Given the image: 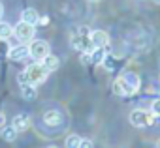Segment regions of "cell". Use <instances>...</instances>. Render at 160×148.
<instances>
[{
	"instance_id": "1",
	"label": "cell",
	"mask_w": 160,
	"mask_h": 148,
	"mask_svg": "<svg viewBox=\"0 0 160 148\" xmlns=\"http://www.w3.org/2000/svg\"><path fill=\"white\" fill-rule=\"evenodd\" d=\"M91 30L87 28V26H81V28H77L75 30V34L72 36V39H70V43H72V47L75 49V51H79V53H91L94 47H92V41H91Z\"/></svg>"
},
{
	"instance_id": "2",
	"label": "cell",
	"mask_w": 160,
	"mask_h": 148,
	"mask_svg": "<svg viewBox=\"0 0 160 148\" xmlns=\"http://www.w3.org/2000/svg\"><path fill=\"white\" fill-rule=\"evenodd\" d=\"M25 71H27L28 83H30V85H34V86L42 85V83L47 79V75H49V71L42 66V62H32V64H30Z\"/></svg>"
},
{
	"instance_id": "3",
	"label": "cell",
	"mask_w": 160,
	"mask_h": 148,
	"mask_svg": "<svg viewBox=\"0 0 160 148\" xmlns=\"http://www.w3.org/2000/svg\"><path fill=\"white\" fill-rule=\"evenodd\" d=\"M130 124L134 127H149L154 124V114L151 111H143V109H134L130 113Z\"/></svg>"
},
{
	"instance_id": "4",
	"label": "cell",
	"mask_w": 160,
	"mask_h": 148,
	"mask_svg": "<svg viewBox=\"0 0 160 148\" xmlns=\"http://www.w3.org/2000/svg\"><path fill=\"white\" fill-rule=\"evenodd\" d=\"M121 83H122V90H124V96H132L139 90V75L134 71H124L122 75L119 77Z\"/></svg>"
},
{
	"instance_id": "5",
	"label": "cell",
	"mask_w": 160,
	"mask_h": 148,
	"mask_svg": "<svg viewBox=\"0 0 160 148\" xmlns=\"http://www.w3.org/2000/svg\"><path fill=\"white\" fill-rule=\"evenodd\" d=\"M45 54H49V43L47 41H43V39L30 41V45H28V56L34 62H40Z\"/></svg>"
},
{
	"instance_id": "6",
	"label": "cell",
	"mask_w": 160,
	"mask_h": 148,
	"mask_svg": "<svg viewBox=\"0 0 160 148\" xmlns=\"http://www.w3.org/2000/svg\"><path fill=\"white\" fill-rule=\"evenodd\" d=\"M34 25H28V23H25V21H19L15 26H13V36L19 39V41H23V43H27V41H30L32 38H34Z\"/></svg>"
},
{
	"instance_id": "7",
	"label": "cell",
	"mask_w": 160,
	"mask_h": 148,
	"mask_svg": "<svg viewBox=\"0 0 160 148\" xmlns=\"http://www.w3.org/2000/svg\"><path fill=\"white\" fill-rule=\"evenodd\" d=\"M8 58L13 60V62H21V60L28 58V45L27 43H21V45L10 47L8 49Z\"/></svg>"
},
{
	"instance_id": "8",
	"label": "cell",
	"mask_w": 160,
	"mask_h": 148,
	"mask_svg": "<svg viewBox=\"0 0 160 148\" xmlns=\"http://www.w3.org/2000/svg\"><path fill=\"white\" fill-rule=\"evenodd\" d=\"M89 36L92 41V47H108L109 45V36L104 30H92Z\"/></svg>"
},
{
	"instance_id": "9",
	"label": "cell",
	"mask_w": 160,
	"mask_h": 148,
	"mask_svg": "<svg viewBox=\"0 0 160 148\" xmlns=\"http://www.w3.org/2000/svg\"><path fill=\"white\" fill-rule=\"evenodd\" d=\"M43 122H45L47 126H51V127L60 126V124H62V113H60V111L51 109V111H47V113L43 114Z\"/></svg>"
},
{
	"instance_id": "10",
	"label": "cell",
	"mask_w": 160,
	"mask_h": 148,
	"mask_svg": "<svg viewBox=\"0 0 160 148\" xmlns=\"http://www.w3.org/2000/svg\"><path fill=\"white\" fill-rule=\"evenodd\" d=\"M12 126H13L19 133H21V131H27V129L30 127V116H28V114H17V116L13 118Z\"/></svg>"
},
{
	"instance_id": "11",
	"label": "cell",
	"mask_w": 160,
	"mask_h": 148,
	"mask_svg": "<svg viewBox=\"0 0 160 148\" xmlns=\"http://www.w3.org/2000/svg\"><path fill=\"white\" fill-rule=\"evenodd\" d=\"M40 62H42V66H43L49 73H51V71H55V69H58V66H60V60H58L55 54H45Z\"/></svg>"
},
{
	"instance_id": "12",
	"label": "cell",
	"mask_w": 160,
	"mask_h": 148,
	"mask_svg": "<svg viewBox=\"0 0 160 148\" xmlns=\"http://www.w3.org/2000/svg\"><path fill=\"white\" fill-rule=\"evenodd\" d=\"M0 135H2V139H4L6 142H13V141L17 139L19 131H17L13 126H2V127H0Z\"/></svg>"
},
{
	"instance_id": "13",
	"label": "cell",
	"mask_w": 160,
	"mask_h": 148,
	"mask_svg": "<svg viewBox=\"0 0 160 148\" xmlns=\"http://www.w3.org/2000/svg\"><path fill=\"white\" fill-rule=\"evenodd\" d=\"M38 17H40L38 12L32 10V8H27V10L21 12V21H25L28 25H38Z\"/></svg>"
},
{
	"instance_id": "14",
	"label": "cell",
	"mask_w": 160,
	"mask_h": 148,
	"mask_svg": "<svg viewBox=\"0 0 160 148\" xmlns=\"http://www.w3.org/2000/svg\"><path fill=\"white\" fill-rule=\"evenodd\" d=\"M21 96H23L27 101H34L36 96H38V90H36L34 85H23V86H21Z\"/></svg>"
},
{
	"instance_id": "15",
	"label": "cell",
	"mask_w": 160,
	"mask_h": 148,
	"mask_svg": "<svg viewBox=\"0 0 160 148\" xmlns=\"http://www.w3.org/2000/svg\"><path fill=\"white\" fill-rule=\"evenodd\" d=\"M13 36V26L8 21L0 19V39H10Z\"/></svg>"
},
{
	"instance_id": "16",
	"label": "cell",
	"mask_w": 160,
	"mask_h": 148,
	"mask_svg": "<svg viewBox=\"0 0 160 148\" xmlns=\"http://www.w3.org/2000/svg\"><path fill=\"white\" fill-rule=\"evenodd\" d=\"M91 58H92V64H102V60L106 58V47H94L91 51Z\"/></svg>"
},
{
	"instance_id": "17",
	"label": "cell",
	"mask_w": 160,
	"mask_h": 148,
	"mask_svg": "<svg viewBox=\"0 0 160 148\" xmlns=\"http://www.w3.org/2000/svg\"><path fill=\"white\" fill-rule=\"evenodd\" d=\"M79 142H81V137L79 135H75V133H72V135H68L66 137V146L68 148H79Z\"/></svg>"
},
{
	"instance_id": "18",
	"label": "cell",
	"mask_w": 160,
	"mask_h": 148,
	"mask_svg": "<svg viewBox=\"0 0 160 148\" xmlns=\"http://www.w3.org/2000/svg\"><path fill=\"white\" fill-rule=\"evenodd\" d=\"M113 94H115V96H124V90H122V83H121V79H115V83H113Z\"/></svg>"
},
{
	"instance_id": "19",
	"label": "cell",
	"mask_w": 160,
	"mask_h": 148,
	"mask_svg": "<svg viewBox=\"0 0 160 148\" xmlns=\"http://www.w3.org/2000/svg\"><path fill=\"white\" fill-rule=\"evenodd\" d=\"M151 113H152L154 116H160V98L152 101V105H151Z\"/></svg>"
},
{
	"instance_id": "20",
	"label": "cell",
	"mask_w": 160,
	"mask_h": 148,
	"mask_svg": "<svg viewBox=\"0 0 160 148\" xmlns=\"http://www.w3.org/2000/svg\"><path fill=\"white\" fill-rule=\"evenodd\" d=\"M8 45H6V41H0V60L2 58H8Z\"/></svg>"
},
{
	"instance_id": "21",
	"label": "cell",
	"mask_w": 160,
	"mask_h": 148,
	"mask_svg": "<svg viewBox=\"0 0 160 148\" xmlns=\"http://www.w3.org/2000/svg\"><path fill=\"white\" fill-rule=\"evenodd\" d=\"M81 64H85V66H89V64H92V58H91V53H81Z\"/></svg>"
},
{
	"instance_id": "22",
	"label": "cell",
	"mask_w": 160,
	"mask_h": 148,
	"mask_svg": "<svg viewBox=\"0 0 160 148\" xmlns=\"http://www.w3.org/2000/svg\"><path fill=\"white\" fill-rule=\"evenodd\" d=\"M91 146H92L91 139H81V142H79V148H91Z\"/></svg>"
},
{
	"instance_id": "23",
	"label": "cell",
	"mask_w": 160,
	"mask_h": 148,
	"mask_svg": "<svg viewBox=\"0 0 160 148\" xmlns=\"http://www.w3.org/2000/svg\"><path fill=\"white\" fill-rule=\"evenodd\" d=\"M38 23H40L42 26H47V23H49V17H38Z\"/></svg>"
},
{
	"instance_id": "24",
	"label": "cell",
	"mask_w": 160,
	"mask_h": 148,
	"mask_svg": "<svg viewBox=\"0 0 160 148\" xmlns=\"http://www.w3.org/2000/svg\"><path fill=\"white\" fill-rule=\"evenodd\" d=\"M2 126H6V116L0 114V127H2Z\"/></svg>"
},
{
	"instance_id": "25",
	"label": "cell",
	"mask_w": 160,
	"mask_h": 148,
	"mask_svg": "<svg viewBox=\"0 0 160 148\" xmlns=\"http://www.w3.org/2000/svg\"><path fill=\"white\" fill-rule=\"evenodd\" d=\"M4 17V6H2V2H0V19Z\"/></svg>"
},
{
	"instance_id": "26",
	"label": "cell",
	"mask_w": 160,
	"mask_h": 148,
	"mask_svg": "<svg viewBox=\"0 0 160 148\" xmlns=\"http://www.w3.org/2000/svg\"><path fill=\"white\" fill-rule=\"evenodd\" d=\"M89 2H92V4H96V2H102V0H89Z\"/></svg>"
},
{
	"instance_id": "27",
	"label": "cell",
	"mask_w": 160,
	"mask_h": 148,
	"mask_svg": "<svg viewBox=\"0 0 160 148\" xmlns=\"http://www.w3.org/2000/svg\"><path fill=\"white\" fill-rule=\"evenodd\" d=\"M152 2H154V4H158V6H160V0H152Z\"/></svg>"
},
{
	"instance_id": "28",
	"label": "cell",
	"mask_w": 160,
	"mask_h": 148,
	"mask_svg": "<svg viewBox=\"0 0 160 148\" xmlns=\"http://www.w3.org/2000/svg\"><path fill=\"white\" fill-rule=\"evenodd\" d=\"M156 146H158V148H160V139H158V142H156Z\"/></svg>"
}]
</instances>
